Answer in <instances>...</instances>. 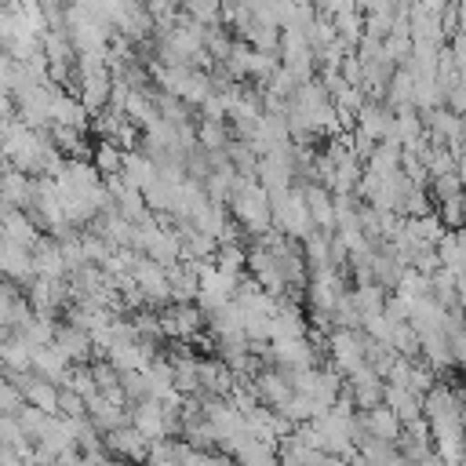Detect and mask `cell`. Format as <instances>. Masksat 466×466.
Returning <instances> with one entry per match:
<instances>
[{
	"label": "cell",
	"instance_id": "cell-1",
	"mask_svg": "<svg viewBox=\"0 0 466 466\" xmlns=\"http://www.w3.org/2000/svg\"><path fill=\"white\" fill-rule=\"evenodd\" d=\"M226 204H229V211H233V222H237L240 229H248L251 237H258L262 229H269V197H266V189H262L255 178L237 175L233 186H229Z\"/></svg>",
	"mask_w": 466,
	"mask_h": 466
},
{
	"label": "cell",
	"instance_id": "cell-2",
	"mask_svg": "<svg viewBox=\"0 0 466 466\" xmlns=\"http://www.w3.org/2000/svg\"><path fill=\"white\" fill-rule=\"evenodd\" d=\"M157 320H160L164 339H178V342L204 331V309L197 302H167L157 309Z\"/></svg>",
	"mask_w": 466,
	"mask_h": 466
},
{
	"label": "cell",
	"instance_id": "cell-3",
	"mask_svg": "<svg viewBox=\"0 0 466 466\" xmlns=\"http://www.w3.org/2000/svg\"><path fill=\"white\" fill-rule=\"evenodd\" d=\"M127 273L135 277V284H138V291H142V299H146V306H149V309H160V306H167V302H171L167 277H164V266H160V262H153L149 255H138V258L131 262V269H127Z\"/></svg>",
	"mask_w": 466,
	"mask_h": 466
},
{
	"label": "cell",
	"instance_id": "cell-4",
	"mask_svg": "<svg viewBox=\"0 0 466 466\" xmlns=\"http://www.w3.org/2000/svg\"><path fill=\"white\" fill-rule=\"evenodd\" d=\"M324 350H328L331 364L346 375L357 364H364V331L360 328H331L324 339Z\"/></svg>",
	"mask_w": 466,
	"mask_h": 466
},
{
	"label": "cell",
	"instance_id": "cell-5",
	"mask_svg": "<svg viewBox=\"0 0 466 466\" xmlns=\"http://www.w3.org/2000/svg\"><path fill=\"white\" fill-rule=\"evenodd\" d=\"M269 360H273V368L299 371V368L317 364V350L309 346L306 335H280V339H269Z\"/></svg>",
	"mask_w": 466,
	"mask_h": 466
},
{
	"label": "cell",
	"instance_id": "cell-6",
	"mask_svg": "<svg viewBox=\"0 0 466 466\" xmlns=\"http://www.w3.org/2000/svg\"><path fill=\"white\" fill-rule=\"evenodd\" d=\"M102 448H106L109 455L124 459V462H142V459H146L149 441H146L131 422H120V426H113V430H106V433H102Z\"/></svg>",
	"mask_w": 466,
	"mask_h": 466
},
{
	"label": "cell",
	"instance_id": "cell-7",
	"mask_svg": "<svg viewBox=\"0 0 466 466\" xmlns=\"http://www.w3.org/2000/svg\"><path fill=\"white\" fill-rule=\"evenodd\" d=\"M353 127L364 131L371 142H379V138H386L390 127H393V109H390L382 98H364L360 109H357V116H353Z\"/></svg>",
	"mask_w": 466,
	"mask_h": 466
},
{
	"label": "cell",
	"instance_id": "cell-8",
	"mask_svg": "<svg viewBox=\"0 0 466 466\" xmlns=\"http://www.w3.org/2000/svg\"><path fill=\"white\" fill-rule=\"evenodd\" d=\"M87 109L76 102V95H66V91H55L51 87V98H47V124L55 127H80L87 131Z\"/></svg>",
	"mask_w": 466,
	"mask_h": 466
},
{
	"label": "cell",
	"instance_id": "cell-9",
	"mask_svg": "<svg viewBox=\"0 0 466 466\" xmlns=\"http://www.w3.org/2000/svg\"><path fill=\"white\" fill-rule=\"evenodd\" d=\"M51 346L69 360V364H87L91 360V335L76 324H55Z\"/></svg>",
	"mask_w": 466,
	"mask_h": 466
},
{
	"label": "cell",
	"instance_id": "cell-10",
	"mask_svg": "<svg viewBox=\"0 0 466 466\" xmlns=\"http://www.w3.org/2000/svg\"><path fill=\"white\" fill-rule=\"evenodd\" d=\"M127 422L146 437V441H157V437H167V422H164V408L157 397H146L138 404H127Z\"/></svg>",
	"mask_w": 466,
	"mask_h": 466
},
{
	"label": "cell",
	"instance_id": "cell-11",
	"mask_svg": "<svg viewBox=\"0 0 466 466\" xmlns=\"http://www.w3.org/2000/svg\"><path fill=\"white\" fill-rule=\"evenodd\" d=\"M29 258H33V273L36 277H66V258H62V248L51 233H40L29 248Z\"/></svg>",
	"mask_w": 466,
	"mask_h": 466
},
{
	"label": "cell",
	"instance_id": "cell-12",
	"mask_svg": "<svg viewBox=\"0 0 466 466\" xmlns=\"http://www.w3.org/2000/svg\"><path fill=\"white\" fill-rule=\"evenodd\" d=\"M0 277H7L11 284H29L36 273H33V258H29V248H18L11 240L0 237Z\"/></svg>",
	"mask_w": 466,
	"mask_h": 466
},
{
	"label": "cell",
	"instance_id": "cell-13",
	"mask_svg": "<svg viewBox=\"0 0 466 466\" xmlns=\"http://www.w3.org/2000/svg\"><path fill=\"white\" fill-rule=\"evenodd\" d=\"M299 189H302V200H306V211H309L313 229H335L331 189H324V186H317V182H299Z\"/></svg>",
	"mask_w": 466,
	"mask_h": 466
},
{
	"label": "cell",
	"instance_id": "cell-14",
	"mask_svg": "<svg viewBox=\"0 0 466 466\" xmlns=\"http://www.w3.org/2000/svg\"><path fill=\"white\" fill-rule=\"evenodd\" d=\"M197 379H200V393H211V397H226L233 390V382H237V375L218 357L197 360Z\"/></svg>",
	"mask_w": 466,
	"mask_h": 466
},
{
	"label": "cell",
	"instance_id": "cell-15",
	"mask_svg": "<svg viewBox=\"0 0 466 466\" xmlns=\"http://www.w3.org/2000/svg\"><path fill=\"white\" fill-rule=\"evenodd\" d=\"M251 386H255L258 400L269 404V408H277V404H284V400L291 397V382H288V371H284V368H262V371L251 379Z\"/></svg>",
	"mask_w": 466,
	"mask_h": 466
},
{
	"label": "cell",
	"instance_id": "cell-16",
	"mask_svg": "<svg viewBox=\"0 0 466 466\" xmlns=\"http://www.w3.org/2000/svg\"><path fill=\"white\" fill-rule=\"evenodd\" d=\"M0 200L7 204V208H29V200H33V175H25V171H18V167H4L0 171Z\"/></svg>",
	"mask_w": 466,
	"mask_h": 466
},
{
	"label": "cell",
	"instance_id": "cell-17",
	"mask_svg": "<svg viewBox=\"0 0 466 466\" xmlns=\"http://www.w3.org/2000/svg\"><path fill=\"white\" fill-rule=\"evenodd\" d=\"M120 178L142 193L149 182H157V164L142 149H124V157H120Z\"/></svg>",
	"mask_w": 466,
	"mask_h": 466
},
{
	"label": "cell",
	"instance_id": "cell-18",
	"mask_svg": "<svg viewBox=\"0 0 466 466\" xmlns=\"http://www.w3.org/2000/svg\"><path fill=\"white\" fill-rule=\"evenodd\" d=\"M382 404H386L400 422H408V419H419V415H422V393H415V390H408V386L382 382Z\"/></svg>",
	"mask_w": 466,
	"mask_h": 466
},
{
	"label": "cell",
	"instance_id": "cell-19",
	"mask_svg": "<svg viewBox=\"0 0 466 466\" xmlns=\"http://www.w3.org/2000/svg\"><path fill=\"white\" fill-rule=\"evenodd\" d=\"M0 237L11 240V244H18V248H33V240L40 237V229H36V222L22 208H7L4 218H0Z\"/></svg>",
	"mask_w": 466,
	"mask_h": 466
},
{
	"label": "cell",
	"instance_id": "cell-20",
	"mask_svg": "<svg viewBox=\"0 0 466 466\" xmlns=\"http://www.w3.org/2000/svg\"><path fill=\"white\" fill-rule=\"evenodd\" d=\"M66 368H69V360L47 342V346H33V353H29V371L33 375H40V379H51L55 386L62 382V375H66Z\"/></svg>",
	"mask_w": 466,
	"mask_h": 466
},
{
	"label": "cell",
	"instance_id": "cell-21",
	"mask_svg": "<svg viewBox=\"0 0 466 466\" xmlns=\"http://www.w3.org/2000/svg\"><path fill=\"white\" fill-rule=\"evenodd\" d=\"M364 430H368V437H379V441L397 444V437H400V419H397L386 404H375V408L364 411Z\"/></svg>",
	"mask_w": 466,
	"mask_h": 466
},
{
	"label": "cell",
	"instance_id": "cell-22",
	"mask_svg": "<svg viewBox=\"0 0 466 466\" xmlns=\"http://www.w3.org/2000/svg\"><path fill=\"white\" fill-rule=\"evenodd\" d=\"M397 167H400V146H397V142H390V138H379V142L371 146L368 160H364V171H371V175L386 178V175H393Z\"/></svg>",
	"mask_w": 466,
	"mask_h": 466
},
{
	"label": "cell",
	"instance_id": "cell-23",
	"mask_svg": "<svg viewBox=\"0 0 466 466\" xmlns=\"http://www.w3.org/2000/svg\"><path fill=\"white\" fill-rule=\"evenodd\" d=\"M22 397H25V404L40 408L44 415H55V411H58V386H55L51 379L29 375V382L22 386Z\"/></svg>",
	"mask_w": 466,
	"mask_h": 466
},
{
	"label": "cell",
	"instance_id": "cell-24",
	"mask_svg": "<svg viewBox=\"0 0 466 466\" xmlns=\"http://www.w3.org/2000/svg\"><path fill=\"white\" fill-rule=\"evenodd\" d=\"M433 255H437V262H441L444 269L462 273V262H466V244H462V233H459V229H444V233H441V240L433 244Z\"/></svg>",
	"mask_w": 466,
	"mask_h": 466
},
{
	"label": "cell",
	"instance_id": "cell-25",
	"mask_svg": "<svg viewBox=\"0 0 466 466\" xmlns=\"http://www.w3.org/2000/svg\"><path fill=\"white\" fill-rule=\"evenodd\" d=\"M193 138L204 153H215V149H226L229 146V124L226 120H211V116H200V124L193 127Z\"/></svg>",
	"mask_w": 466,
	"mask_h": 466
},
{
	"label": "cell",
	"instance_id": "cell-26",
	"mask_svg": "<svg viewBox=\"0 0 466 466\" xmlns=\"http://www.w3.org/2000/svg\"><path fill=\"white\" fill-rule=\"evenodd\" d=\"M124 116L142 131V127H149L153 120H160V113H157V106H153V95H146L142 87H131V95H127V102H124Z\"/></svg>",
	"mask_w": 466,
	"mask_h": 466
},
{
	"label": "cell",
	"instance_id": "cell-27",
	"mask_svg": "<svg viewBox=\"0 0 466 466\" xmlns=\"http://www.w3.org/2000/svg\"><path fill=\"white\" fill-rule=\"evenodd\" d=\"M29 353H33V346L22 335L7 331V339L0 342V364H4V371H29Z\"/></svg>",
	"mask_w": 466,
	"mask_h": 466
},
{
	"label": "cell",
	"instance_id": "cell-28",
	"mask_svg": "<svg viewBox=\"0 0 466 466\" xmlns=\"http://www.w3.org/2000/svg\"><path fill=\"white\" fill-rule=\"evenodd\" d=\"M120 157H124V149H120L113 138H98L87 160H91V167H95L98 178H102V175H120Z\"/></svg>",
	"mask_w": 466,
	"mask_h": 466
},
{
	"label": "cell",
	"instance_id": "cell-29",
	"mask_svg": "<svg viewBox=\"0 0 466 466\" xmlns=\"http://www.w3.org/2000/svg\"><path fill=\"white\" fill-rule=\"evenodd\" d=\"M233 462H237V466H277V451H273L269 444H262V441L251 433V437L237 448Z\"/></svg>",
	"mask_w": 466,
	"mask_h": 466
},
{
	"label": "cell",
	"instance_id": "cell-30",
	"mask_svg": "<svg viewBox=\"0 0 466 466\" xmlns=\"http://www.w3.org/2000/svg\"><path fill=\"white\" fill-rule=\"evenodd\" d=\"M146 255H149L153 262H160V266H171V262H178V258H182V244H178V233H175V229H160V233L153 237V244L146 248Z\"/></svg>",
	"mask_w": 466,
	"mask_h": 466
},
{
	"label": "cell",
	"instance_id": "cell-31",
	"mask_svg": "<svg viewBox=\"0 0 466 466\" xmlns=\"http://www.w3.org/2000/svg\"><path fill=\"white\" fill-rule=\"evenodd\" d=\"M233 44H237V36L229 29H222V22L218 25H204V51L211 55V62H226Z\"/></svg>",
	"mask_w": 466,
	"mask_h": 466
},
{
	"label": "cell",
	"instance_id": "cell-32",
	"mask_svg": "<svg viewBox=\"0 0 466 466\" xmlns=\"http://www.w3.org/2000/svg\"><path fill=\"white\" fill-rule=\"evenodd\" d=\"M244 258H248V248L240 240H233V244H218L215 248L211 266L222 269V273H244Z\"/></svg>",
	"mask_w": 466,
	"mask_h": 466
},
{
	"label": "cell",
	"instance_id": "cell-33",
	"mask_svg": "<svg viewBox=\"0 0 466 466\" xmlns=\"http://www.w3.org/2000/svg\"><path fill=\"white\" fill-rule=\"evenodd\" d=\"M386 342L393 346L397 357H419V335H415V328H411L408 320H393Z\"/></svg>",
	"mask_w": 466,
	"mask_h": 466
},
{
	"label": "cell",
	"instance_id": "cell-34",
	"mask_svg": "<svg viewBox=\"0 0 466 466\" xmlns=\"http://www.w3.org/2000/svg\"><path fill=\"white\" fill-rule=\"evenodd\" d=\"M350 299H353L357 313L364 317V313H375V309H382L386 288H379V284H353V288H350Z\"/></svg>",
	"mask_w": 466,
	"mask_h": 466
},
{
	"label": "cell",
	"instance_id": "cell-35",
	"mask_svg": "<svg viewBox=\"0 0 466 466\" xmlns=\"http://www.w3.org/2000/svg\"><path fill=\"white\" fill-rule=\"evenodd\" d=\"M404 226L426 244V248H433L437 240H441V233H444V226H441V218H437V211H430V215H419V218H404Z\"/></svg>",
	"mask_w": 466,
	"mask_h": 466
},
{
	"label": "cell",
	"instance_id": "cell-36",
	"mask_svg": "<svg viewBox=\"0 0 466 466\" xmlns=\"http://www.w3.org/2000/svg\"><path fill=\"white\" fill-rule=\"evenodd\" d=\"M426 193H430L433 204L444 200V197L462 193V175H459V167H455V171H444V175H433V178L426 182Z\"/></svg>",
	"mask_w": 466,
	"mask_h": 466
},
{
	"label": "cell",
	"instance_id": "cell-37",
	"mask_svg": "<svg viewBox=\"0 0 466 466\" xmlns=\"http://www.w3.org/2000/svg\"><path fill=\"white\" fill-rule=\"evenodd\" d=\"M58 386H69L73 393H80V397H91V393H95V379H91V360H87V364H69Z\"/></svg>",
	"mask_w": 466,
	"mask_h": 466
},
{
	"label": "cell",
	"instance_id": "cell-38",
	"mask_svg": "<svg viewBox=\"0 0 466 466\" xmlns=\"http://www.w3.org/2000/svg\"><path fill=\"white\" fill-rule=\"evenodd\" d=\"M302 36H306L309 51H320L324 44H331V40H335V25H331V18H328V15H313V22L302 29Z\"/></svg>",
	"mask_w": 466,
	"mask_h": 466
},
{
	"label": "cell",
	"instance_id": "cell-39",
	"mask_svg": "<svg viewBox=\"0 0 466 466\" xmlns=\"http://www.w3.org/2000/svg\"><path fill=\"white\" fill-rule=\"evenodd\" d=\"M411 106L422 113V109H433L441 106V87L433 76H415V87H411Z\"/></svg>",
	"mask_w": 466,
	"mask_h": 466
},
{
	"label": "cell",
	"instance_id": "cell-40",
	"mask_svg": "<svg viewBox=\"0 0 466 466\" xmlns=\"http://www.w3.org/2000/svg\"><path fill=\"white\" fill-rule=\"evenodd\" d=\"M15 335H22L29 346H47V342L55 339V317H36V313H33V320H29L22 331H15Z\"/></svg>",
	"mask_w": 466,
	"mask_h": 466
},
{
	"label": "cell",
	"instance_id": "cell-41",
	"mask_svg": "<svg viewBox=\"0 0 466 466\" xmlns=\"http://www.w3.org/2000/svg\"><path fill=\"white\" fill-rule=\"evenodd\" d=\"M116 382H120L127 404H138V400L149 397V379H146V371H120Z\"/></svg>",
	"mask_w": 466,
	"mask_h": 466
},
{
	"label": "cell",
	"instance_id": "cell-42",
	"mask_svg": "<svg viewBox=\"0 0 466 466\" xmlns=\"http://www.w3.org/2000/svg\"><path fill=\"white\" fill-rule=\"evenodd\" d=\"M393 25H397L393 7H379V11H368V15H364V33L375 36V40H382L386 33H393Z\"/></svg>",
	"mask_w": 466,
	"mask_h": 466
},
{
	"label": "cell",
	"instance_id": "cell-43",
	"mask_svg": "<svg viewBox=\"0 0 466 466\" xmlns=\"http://www.w3.org/2000/svg\"><path fill=\"white\" fill-rule=\"evenodd\" d=\"M248 47L262 51V55H277V44H280V29L277 25H255L248 36H244Z\"/></svg>",
	"mask_w": 466,
	"mask_h": 466
},
{
	"label": "cell",
	"instance_id": "cell-44",
	"mask_svg": "<svg viewBox=\"0 0 466 466\" xmlns=\"http://www.w3.org/2000/svg\"><path fill=\"white\" fill-rule=\"evenodd\" d=\"M222 11V0H186V15L197 22V25H218Z\"/></svg>",
	"mask_w": 466,
	"mask_h": 466
},
{
	"label": "cell",
	"instance_id": "cell-45",
	"mask_svg": "<svg viewBox=\"0 0 466 466\" xmlns=\"http://www.w3.org/2000/svg\"><path fill=\"white\" fill-rule=\"evenodd\" d=\"M437 218H441V226L444 229H462V193H455V197H444V200H437Z\"/></svg>",
	"mask_w": 466,
	"mask_h": 466
},
{
	"label": "cell",
	"instance_id": "cell-46",
	"mask_svg": "<svg viewBox=\"0 0 466 466\" xmlns=\"http://www.w3.org/2000/svg\"><path fill=\"white\" fill-rule=\"evenodd\" d=\"M80 251H84V262H87V266H102V258L109 255V244H106L95 229L84 226V233H80Z\"/></svg>",
	"mask_w": 466,
	"mask_h": 466
},
{
	"label": "cell",
	"instance_id": "cell-47",
	"mask_svg": "<svg viewBox=\"0 0 466 466\" xmlns=\"http://www.w3.org/2000/svg\"><path fill=\"white\" fill-rule=\"evenodd\" d=\"M171 197H175V186H167V182H160V178L142 189V200H146L149 211H167V208H171Z\"/></svg>",
	"mask_w": 466,
	"mask_h": 466
},
{
	"label": "cell",
	"instance_id": "cell-48",
	"mask_svg": "<svg viewBox=\"0 0 466 466\" xmlns=\"http://www.w3.org/2000/svg\"><path fill=\"white\" fill-rule=\"evenodd\" d=\"M15 415H18V426H22V433H25L29 441H36V433H40V430H44V422L51 419V415H44V411H40V408H33V404H22Z\"/></svg>",
	"mask_w": 466,
	"mask_h": 466
},
{
	"label": "cell",
	"instance_id": "cell-49",
	"mask_svg": "<svg viewBox=\"0 0 466 466\" xmlns=\"http://www.w3.org/2000/svg\"><path fill=\"white\" fill-rule=\"evenodd\" d=\"M55 415H62V419H76V415H87V408H84V397L80 393H73L69 386H58V411Z\"/></svg>",
	"mask_w": 466,
	"mask_h": 466
},
{
	"label": "cell",
	"instance_id": "cell-50",
	"mask_svg": "<svg viewBox=\"0 0 466 466\" xmlns=\"http://www.w3.org/2000/svg\"><path fill=\"white\" fill-rule=\"evenodd\" d=\"M22 404H25L22 390H18L15 382H7V379L0 375V415H15V411H18Z\"/></svg>",
	"mask_w": 466,
	"mask_h": 466
},
{
	"label": "cell",
	"instance_id": "cell-51",
	"mask_svg": "<svg viewBox=\"0 0 466 466\" xmlns=\"http://www.w3.org/2000/svg\"><path fill=\"white\" fill-rule=\"evenodd\" d=\"M18 437H25L18 426V415H0V444H15Z\"/></svg>",
	"mask_w": 466,
	"mask_h": 466
},
{
	"label": "cell",
	"instance_id": "cell-52",
	"mask_svg": "<svg viewBox=\"0 0 466 466\" xmlns=\"http://www.w3.org/2000/svg\"><path fill=\"white\" fill-rule=\"evenodd\" d=\"M353 0H313V7H317V15H335V11H342V7H350Z\"/></svg>",
	"mask_w": 466,
	"mask_h": 466
},
{
	"label": "cell",
	"instance_id": "cell-53",
	"mask_svg": "<svg viewBox=\"0 0 466 466\" xmlns=\"http://www.w3.org/2000/svg\"><path fill=\"white\" fill-rule=\"evenodd\" d=\"M324 466H353V462H346V459H339V455H324Z\"/></svg>",
	"mask_w": 466,
	"mask_h": 466
}]
</instances>
